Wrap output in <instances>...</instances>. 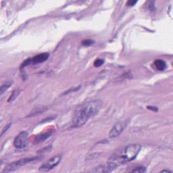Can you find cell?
I'll return each mask as SVG.
<instances>
[{
	"instance_id": "3957f363",
	"label": "cell",
	"mask_w": 173,
	"mask_h": 173,
	"mask_svg": "<svg viewBox=\"0 0 173 173\" xmlns=\"http://www.w3.org/2000/svg\"><path fill=\"white\" fill-rule=\"evenodd\" d=\"M37 159V157H33V158H22L19 160L13 162L9 164L8 165L6 166L2 170L1 173H8L10 172H13L14 170L19 169L20 167H22L24 165L27 164L32 162L35 161Z\"/></svg>"
},
{
	"instance_id": "52a82bcc",
	"label": "cell",
	"mask_w": 173,
	"mask_h": 173,
	"mask_svg": "<svg viewBox=\"0 0 173 173\" xmlns=\"http://www.w3.org/2000/svg\"><path fill=\"white\" fill-rule=\"evenodd\" d=\"M49 56V54L48 53H40V54L35 56V57L32 58H30V59L26 60V61L23 62V64H22L21 67L22 68H24L26 66H28L30 64H39V63H42L46 62L47 60L48 59Z\"/></svg>"
},
{
	"instance_id": "8fae6325",
	"label": "cell",
	"mask_w": 173,
	"mask_h": 173,
	"mask_svg": "<svg viewBox=\"0 0 173 173\" xmlns=\"http://www.w3.org/2000/svg\"><path fill=\"white\" fill-rule=\"evenodd\" d=\"M12 84V80H8V81L4 83L1 87V94H3L7 89L10 87Z\"/></svg>"
},
{
	"instance_id": "7c38bea8",
	"label": "cell",
	"mask_w": 173,
	"mask_h": 173,
	"mask_svg": "<svg viewBox=\"0 0 173 173\" xmlns=\"http://www.w3.org/2000/svg\"><path fill=\"white\" fill-rule=\"evenodd\" d=\"M19 93H20V91L18 90V89H16V90L13 91L12 94H11L10 96V98H9V99L8 100V102H13V101H14L15 99L18 97V95H19Z\"/></svg>"
},
{
	"instance_id": "9c48e42d",
	"label": "cell",
	"mask_w": 173,
	"mask_h": 173,
	"mask_svg": "<svg viewBox=\"0 0 173 173\" xmlns=\"http://www.w3.org/2000/svg\"><path fill=\"white\" fill-rule=\"evenodd\" d=\"M154 65L157 70L159 71H162L166 68V62L162 60H156L154 62Z\"/></svg>"
},
{
	"instance_id": "e0dca14e",
	"label": "cell",
	"mask_w": 173,
	"mask_h": 173,
	"mask_svg": "<svg viewBox=\"0 0 173 173\" xmlns=\"http://www.w3.org/2000/svg\"><path fill=\"white\" fill-rule=\"evenodd\" d=\"M10 125H11V124H10H10H8V125L7 126H6V127L5 128V129H4V131H2V132H1V136H3V135H4V133H5V131H7V129H9V128H10Z\"/></svg>"
},
{
	"instance_id": "277c9868",
	"label": "cell",
	"mask_w": 173,
	"mask_h": 173,
	"mask_svg": "<svg viewBox=\"0 0 173 173\" xmlns=\"http://www.w3.org/2000/svg\"><path fill=\"white\" fill-rule=\"evenodd\" d=\"M61 159L62 155H57V156H53V158L49 159V160L40 166L39 171L46 172L52 170L53 168H55L56 166H57L59 164Z\"/></svg>"
},
{
	"instance_id": "5bb4252c",
	"label": "cell",
	"mask_w": 173,
	"mask_h": 173,
	"mask_svg": "<svg viewBox=\"0 0 173 173\" xmlns=\"http://www.w3.org/2000/svg\"><path fill=\"white\" fill-rule=\"evenodd\" d=\"M104 63V60L100 59V58H98L94 61L93 65L95 67H100Z\"/></svg>"
},
{
	"instance_id": "4fadbf2b",
	"label": "cell",
	"mask_w": 173,
	"mask_h": 173,
	"mask_svg": "<svg viewBox=\"0 0 173 173\" xmlns=\"http://www.w3.org/2000/svg\"><path fill=\"white\" fill-rule=\"evenodd\" d=\"M132 172H137V173H143L146 172V168L143 166H139V167H136L134 170H132Z\"/></svg>"
},
{
	"instance_id": "9a60e30c",
	"label": "cell",
	"mask_w": 173,
	"mask_h": 173,
	"mask_svg": "<svg viewBox=\"0 0 173 173\" xmlns=\"http://www.w3.org/2000/svg\"><path fill=\"white\" fill-rule=\"evenodd\" d=\"M92 44H93V41L91 39H85L82 42V45L84 46H91Z\"/></svg>"
},
{
	"instance_id": "6da1fadb",
	"label": "cell",
	"mask_w": 173,
	"mask_h": 173,
	"mask_svg": "<svg viewBox=\"0 0 173 173\" xmlns=\"http://www.w3.org/2000/svg\"><path fill=\"white\" fill-rule=\"evenodd\" d=\"M100 100H93L83 103L76 108L73 116V126L75 128L83 127L89 118L96 115L102 107Z\"/></svg>"
},
{
	"instance_id": "ba28073f",
	"label": "cell",
	"mask_w": 173,
	"mask_h": 173,
	"mask_svg": "<svg viewBox=\"0 0 173 173\" xmlns=\"http://www.w3.org/2000/svg\"><path fill=\"white\" fill-rule=\"evenodd\" d=\"M112 170H114V169L112 168H111L108 164L106 165H104V166H100L98 167H96L94 168L93 170H91V172H110Z\"/></svg>"
},
{
	"instance_id": "5b68a950",
	"label": "cell",
	"mask_w": 173,
	"mask_h": 173,
	"mask_svg": "<svg viewBox=\"0 0 173 173\" xmlns=\"http://www.w3.org/2000/svg\"><path fill=\"white\" fill-rule=\"evenodd\" d=\"M28 143V133L26 131H22L16 137L14 140V145L16 148L21 149L25 147Z\"/></svg>"
},
{
	"instance_id": "ac0fdd59",
	"label": "cell",
	"mask_w": 173,
	"mask_h": 173,
	"mask_svg": "<svg viewBox=\"0 0 173 173\" xmlns=\"http://www.w3.org/2000/svg\"><path fill=\"white\" fill-rule=\"evenodd\" d=\"M160 172H172V170H163L160 171Z\"/></svg>"
},
{
	"instance_id": "30bf717a",
	"label": "cell",
	"mask_w": 173,
	"mask_h": 173,
	"mask_svg": "<svg viewBox=\"0 0 173 173\" xmlns=\"http://www.w3.org/2000/svg\"><path fill=\"white\" fill-rule=\"evenodd\" d=\"M51 132L49 131V132H45V133H43V134L39 135H37L35 138L36 142L40 143V142H42V141H44L47 138H48L51 135Z\"/></svg>"
},
{
	"instance_id": "8992f818",
	"label": "cell",
	"mask_w": 173,
	"mask_h": 173,
	"mask_svg": "<svg viewBox=\"0 0 173 173\" xmlns=\"http://www.w3.org/2000/svg\"><path fill=\"white\" fill-rule=\"evenodd\" d=\"M128 121H120V122H118L116 123L113 127H112V129L110 130L109 133L110 137L111 138H115L117 137L120 135L122 133V132L124 131L126 127L127 126Z\"/></svg>"
},
{
	"instance_id": "2e32d148",
	"label": "cell",
	"mask_w": 173,
	"mask_h": 173,
	"mask_svg": "<svg viewBox=\"0 0 173 173\" xmlns=\"http://www.w3.org/2000/svg\"><path fill=\"white\" fill-rule=\"evenodd\" d=\"M137 1H132V0H129L127 2V6H133L135 4H136Z\"/></svg>"
},
{
	"instance_id": "7a4b0ae2",
	"label": "cell",
	"mask_w": 173,
	"mask_h": 173,
	"mask_svg": "<svg viewBox=\"0 0 173 173\" xmlns=\"http://www.w3.org/2000/svg\"><path fill=\"white\" fill-rule=\"evenodd\" d=\"M141 149L139 144H131L120 148L110 156L108 164L114 170L118 166L131 162L136 158Z\"/></svg>"
}]
</instances>
